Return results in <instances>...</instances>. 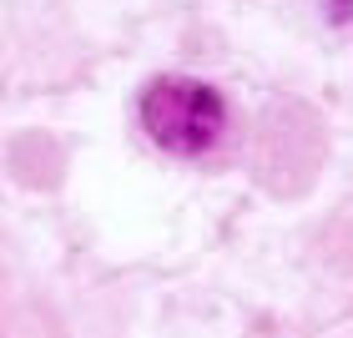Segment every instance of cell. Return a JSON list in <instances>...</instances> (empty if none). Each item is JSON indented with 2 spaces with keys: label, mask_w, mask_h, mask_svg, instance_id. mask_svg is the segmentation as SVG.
Wrapping results in <instances>:
<instances>
[{
  "label": "cell",
  "mask_w": 353,
  "mask_h": 338,
  "mask_svg": "<svg viewBox=\"0 0 353 338\" xmlns=\"http://www.w3.org/2000/svg\"><path fill=\"white\" fill-rule=\"evenodd\" d=\"M141 126L162 152L202 157L217 147L222 126H228V101L217 86L192 81V76H157L141 91Z\"/></svg>",
  "instance_id": "6da1fadb"
}]
</instances>
